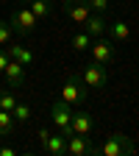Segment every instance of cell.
I'll use <instances>...</instances> for the list:
<instances>
[{
  "instance_id": "obj_1",
  "label": "cell",
  "mask_w": 139,
  "mask_h": 156,
  "mask_svg": "<svg viewBox=\"0 0 139 156\" xmlns=\"http://www.w3.org/2000/svg\"><path fill=\"white\" fill-rule=\"evenodd\" d=\"M97 153H103V156H131V153H136V145L125 134H111V136H106V142L97 148Z\"/></svg>"
},
{
  "instance_id": "obj_2",
  "label": "cell",
  "mask_w": 139,
  "mask_h": 156,
  "mask_svg": "<svg viewBox=\"0 0 139 156\" xmlns=\"http://www.w3.org/2000/svg\"><path fill=\"white\" fill-rule=\"evenodd\" d=\"M89 87L84 84V78H81V73H70L67 75V81H64V87H61V101H67L70 106H75V103H84L86 101V92Z\"/></svg>"
},
{
  "instance_id": "obj_3",
  "label": "cell",
  "mask_w": 139,
  "mask_h": 156,
  "mask_svg": "<svg viewBox=\"0 0 139 156\" xmlns=\"http://www.w3.org/2000/svg\"><path fill=\"white\" fill-rule=\"evenodd\" d=\"M9 25H11V31H14L17 36H28V34L39 25V20H36V14H33L28 6H19V9H14V11H11Z\"/></svg>"
},
{
  "instance_id": "obj_4",
  "label": "cell",
  "mask_w": 139,
  "mask_h": 156,
  "mask_svg": "<svg viewBox=\"0 0 139 156\" xmlns=\"http://www.w3.org/2000/svg\"><path fill=\"white\" fill-rule=\"evenodd\" d=\"M81 78H84V84L89 87V89H103L106 87V81H109V73H106V64H100V62H92L84 67V73H81Z\"/></svg>"
},
{
  "instance_id": "obj_5",
  "label": "cell",
  "mask_w": 139,
  "mask_h": 156,
  "mask_svg": "<svg viewBox=\"0 0 139 156\" xmlns=\"http://www.w3.org/2000/svg\"><path fill=\"white\" fill-rule=\"evenodd\" d=\"M70 117H72L70 103L58 98V101L53 103V109H50V120H53V126H56L58 131H61L64 136H70V134H72V131H70Z\"/></svg>"
},
{
  "instance_id": "obj_6",
  "label": "cell",
  "mask_w": 139,
  "mask_h": 156,
  "mask_svg": "<svg viewBox=\"0 0 139 156\" xmlns=\"http://www.w3.org/2000/svg\"><path fill=\"white\" fill-rule=\"evenodd\" d=\"M67 153L70 156H95L97 148L89 142V134H70L67 136Z\"/></svg>"
},
{
  "instance_id": "obj_7",
  "label": "cell",
  "mask_w": 139,
  "mask_h": 156,
  "mask_svg": "<svg viewBox=\"0 0 139 156\" xmlns=\"http://www.w3.org/2000/svg\"><path fill=\"white\" fill-rule=\"evenodd\" d=\"M89 50H92V58H95V62H100V64L114 62V53H117V48L109 42V39H103V36H95L92 45H89Z\"/></svg>"
},
{
  "instance_id": "obj_8",
  "label": "cell",
  "mask_w": 139,
  "mask_h": 156,
  "mask_svg": "<svg viewBox=\"0 0 139 156\" xmlns=\"http://www.w3.org/2000/svg\"><path fill=\"white\" fill-rule=\"evenodd\" d=\"M64 11H67V17L72 20V23H78V25H84L86 20H89V14H92V9H89L86 0H64Z\"/></svg>"
},
{
  "instance_id": "obj_9",
  "label": "cell",
  "mask_w": 139,
  "mask_h": 156,
  "mask_svg": "<svg viewBox=\"0 0 139 156\" xmlns=\"http://www.w3.org/2000/svg\"><path fill=\"white\" fill-rule=\"evenodd\" d=\"M70 131L72 134H92L95 131V117L89 112H72V117H70Z\"/></svg>"
},
{
  "instance_id": "obj_10",
  "label": "cell",
  "mask_w": 139,
  "mask_h": 156,
  "mask_svg": "<svg viewBox=\"0 0 139 156\" xmlns=\"http://www.w3.org/2000/svg\"><path fill=\"white\" fill-rule=\"evenodd\" d=\"M3 75H6V81H9L11 89H19V87L25 84V64H19V62H14V58H9Z\"/></svg>"
},
{
  "instance_id": "obj_11",
  "label": "cell",
  "mask_w": 139,
  "mask_h": 156,
  "mask_svg": "<svg viewBox=\"0 0 139 156\" xmlns=\"http://www.w3.org/2000/svg\"><path fill=\"white\" fill-rule=\"evenodd\" d=\"M42 151L47 156H64L67 153V136L58 131V134H47V140L42 142Z\"/></svg>"
},
{
  "instance_id": "obj_12",
  "label": "cell",
  "mask_w": 139,
  "mask_h": 156,
  "mask_svg": "<svg viewBox=\"0 0 139 156\" xmlns=\"http://www.w3.org/2000/svg\"><path fill=\"white\" fill-rule=\"evenodd\" d=\"M106 28H109V25H106V17H103V14H97V11H92V14H89V20L84 23V31H86L92 39H95V36H103V34H106Z\"/></svg>"
},
{
  "instance_id": "obj_13",
  "label": "cell",
  "mask_w": 139,
  "mask_h": 156,
  "mask_svg": "<svg viewBox=\"0 0 139 156\" xmlns=\"http://www.w3.org/2000/svg\"><path fill=\"white\" fill-rule=\"evenodd\" d=\"M6 50H9V56L14 58V62H19V64H25V67H31V64L36 62V56H33V53H31L28 48H23V45H17V42H11V45H9Z\"/></svg>"
},
{
  "instance_id": "obj_14",
  "label": "cell",
  "mask_w": 139,
  "mask_h": 156,
  "mask_svg": "<svg viewBox=\"0 0 139 156\" xmlns=\"http://www.w3.org/2000/svg\"><path fill=\"white\" fill-rule=\"evenodd\" d=\"M28 9L36 14V20H45L53 14V0H28Z\"/></svg>"
},
{
  "instance_id": "obj_15",
  "label": "cell",
  "mask_w": 139,
  "mask_h": 156,
  "mask_svg": "<svg viewBox=\"0 0 139 156\" xmlns=\"http://www.w3.org/2000/svg\"><path fill=\"white\" fill-rule=\"evenodd\" d=\"M109 31H111L114 42H125V39L131 36V28H128V23H123V20H114V23L109 25Z\"/></svg>"
},
{
  "instance_id": "obj_16",
  "label": "cell",
  "mask_w": 139,
  "mask_h": 156,
  "mask_svg": "<svg viewBox=\"0 0 139 156\" xmlns=\"http://www.w3.org/2000/svg\"><path fill=\"white\" fill-rule=\"evenodd\" d=\"M14 134V114L0 109V136H11Z\"/></svg>"
},
{
  "instance_id": "obj_17",
  "label": "cell",
  "mask_w": 139,
  "mask_h": 156,
  "mask_svg": "<svg viewBox=\"0 0 139 156\" xmlns=\"http://www.w3.org/2000/svg\"><path fill=\"white\" fill-rule=\"evenodd\" d=\"M70 45H72V50H75V53L89 50V45H92V36H89L86 31H78V34L72 36V42H70Z\"/></svg>"
},
{
  "instance_id": "obj_18",
  "label": "cell",
  "mask_w": 139,
  "mask_h": 156,
  "mask_svg": "<svg viewBox=\"0 0 139 156\" xmlns=\"http://www.w3.org/2000/svg\"><path fill=\"white\" fill-rule=\"evenodd\" d=\"M11 42H14V31H11V25H9V20H0V45L9 48Z\"/></svg>"
},
{
  "instance_id": "obj_19",
  "label": "cell",
  "mask_w": 139,
  "mask_h": 156,
  "mask_svg": "<svg viewBox=\"0 0 139 156\" xmlns=\"http://www.w3.org/2000/svg\"><path fill=\"white\" fill-rule=\"evenodd\" d=\"M11 114H14L17 123H28V120H31V106H28V103H17V106L11 109Z\"/></svg>"
},
{
  "instance_id": "obj_20",
  "label": "cell",
  "mask_w": 139,
  "mask_h": 156,
  "mask_svg": "<svg viewBox=\"0 0 139 156\" xmlns=\"http://www.w3.org/2000/svg\"><path fill=\"white\" fill-rule=\"evenodd\" d=\"M17 106V98L11 95V92H3V89H0V109H6V112H11Z\"/></svg>"
},
{
  "instance_id": "obj_21",
  "label": "cell",
  "mask_w": 139,
  "mask_h": 156,
  "mask_svg": "<svg viewBox=\"0 0 139 156\" xmlns=\"http://www.w3.org/2000/svg\"><path fill=\"white\" fill-rule=\"evenodd\" d=\"M89 9L97 14H109V0H89Z\"/></svg>"
},
{
  "instance_id": "obj_22",
  "label": "cell",
  "mask_w": 139,
  "mask_h": 156,
  "mask_svg": "<svg viewBox=\"0 0 139 156\" xmlns=\"http://www.w3.org/2000/svg\"><path fill=\"white\" fill-rule=\"evenodd\" d=\"M0 156H17V148L14 145H0Z\"/></svg>"
},
{
  "instance_id": "obj_23",
  "label": "cell",
  "mask_w": 139,
  "mask_h": 156,
  "mask_svg": "<svg viewBox=\"0 0 139 156\" xmlns=\"http://www.w3.org/2000/svg\"><path fill=\"white\" fill-rule=\"evenodd\" d=\"M9 58H11V56H9V50H0V73L6 70V64H9Z\"/></svg>"
},
{
  "instance_id": "obj_24",
  "label": "cell",
  "mask_w": 139,
  "mask_h": 156,
  "mask_svg": "<svg viewBox=\"0 0 139 156\" xmlns=\"http://www.w3.org/2000/svg\"><path fill=\"white\" fill-rule=\"evenodd\" d=\"M19 3H28V0H19Z\"/></svg>"
},
{
  "instance_id": "obj_25",
  "label": "cell",
  "mask_w": 139,
  "mask_h": 156,
  "mask_svg": "<svg viewBox=\"0 0 139 156\" xmlns=\"http://www.w3.org/2000/svg\"><path fill=\"white\" fill-rule=\"evenodd\" d=\"M86 3H89V0H86Z\"/></svg>"
}]
</instances>
